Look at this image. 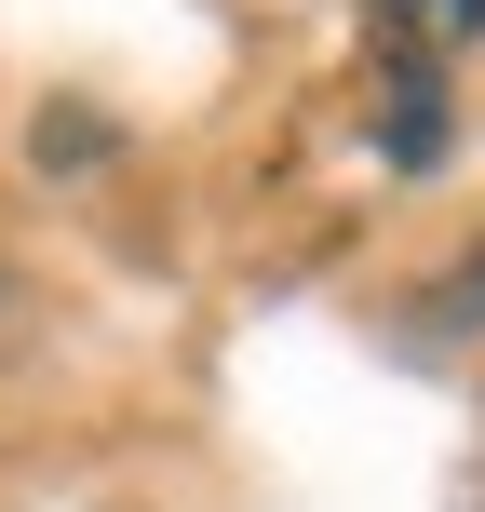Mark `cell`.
Returning a JSON list of instances; mask_svg holds the SVG:
<instances>
[{
  "label": "cell",
  "mask_w": 485,
  "mask_h": 512,
  "mask_svg": "<svg viewBox=\"0 0 485 512\" xmlns=\"http://www.w3.org/2000/svg\"><path fill=\"white\" fill-rule=\"evenodd\" d=\"M485 27V0H378V41H391V68H445Z\"/></svg>",
  "instance_id": "cell-1"
},
{
  "label": "cell",
  "mask_w": 485,
  "mask_h": 512,
  "mask_svg": "<svg viewBox=\"0 0 485 512\" xmlns=\"http://www.w3.org/2000/svg\"><path fill=\"white\" fill-rule=\"evenodd\" d=\"M378 149L405 162V176H432V162H445V68H405V81H391V108H378Z\"/></svg>",
  "instance_id": "cell-2"
}]
</instances>
